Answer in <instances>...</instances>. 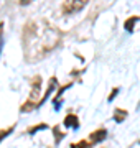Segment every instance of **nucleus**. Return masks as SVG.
<instances>
[{
	"mask_svg": "<svg viewBox=\"0 0 140 148\" xmlns=\"http://www.w3.org/2000/svg\"><path fill=\"white\" fill-rule=\"evenodd\" d=\"M61 33L48 21H30L23 32V46L27 51V59L35 61L53 51L59 43Z\"/></svg>",
	"mask_w": 140,
	"mask_h": 148,
	"instance_id": "nucleus-1",
	"label": "nucleus"
},
{
	"mask_svg": "<svg viewBox=\"0 0 140 148\" xmlns=\"http://www.w3.org/2000/svg\"><path fill=\"white\" fill-rule=\"evenodd\" d=\"M40 87H41V79H40V76H38V77H35L33 82H32V94H30V99H28L27 104H23V107H22L23 112L25 110H32L33 106L38 107L36 99H38V95H40Z\"/></svg>",
	"mask_w": 140,
	"mask_h": 148,
	"instance_id": "nucleus-2",
	"label": "nucleus"
},
{
	"mask_svg": "<svg viewBox=\"0 0 140 148\" xmlns=\"http://www.w3.org/2000/svg\"><path fill=\"white\" fill-rule=\"evenodd\" d=\"M84 5H86V0H79V2H76V0H69V2H65V5H63V12H65V13H73V12L81 10Z\"/></svg>",
	"mask_w": 140,
	"mask_h": 148,
	"instance_id": "nucleus-3",
	"label": "nucleus"
},
{
	"mask_svg": "<svg viewBox=\"0 0 140 148\" xmlns=\"http://www.w3.org/2000/svg\"><path fill=\"white\" fill-rule=\"evenodd\" d=\"M106 130H96L94 133H91L89 135V145H94V143H99L102 142L104 138H106Z\"/></svg>",
	"mask_w": 140,
	"mask_h": 148,
	"instance_id": "nucleus-4",
	"label": "nucleus"
},
{
	"mask_svg": "<svg viewBox=\"0 0 140 148\" xmlns=\"http://www.w3.org/2000/svg\"><path fill=\"white\" fill-rule=\"evenodd\" d=\"M65 127H71V128H79V120L78 117L69 114V115L65 119Z\"/></svg>",
	"mask_w": 140,
	"mask_h": 148,
	"instance_id": "nucleus-5",
	"label": "nucleus"
},
{
	"mask_svg": "<svg viewBox=\"0 0 140 148\" xmlns=\"http://www.w3.org/2000/svg\"><path fill=\"white\" fill-rule=\"evenodd\" d=\"M139 20H140L139 16H132V18H129V20L125 21V30H129V32H132V30H134L135 21H139Z\"/></svg>",
	"mask_w": 140,
	"mask_h": 148,
	"instance_id": "nucleus-6",
	"label": "nucleus"
},
{
	"mask_svg": "<svg viewBox=\"0 0 140 148\" xmlns=\"http://www.w3.org/2000/svg\"><path fill=\"white\" fill-rule=\"evenodd\" d=\"M125 117H127V112H125V110H120V109L115 110V120H117V122H122Z\"/></svg>",
	"mask_w": 140,
	"mask_h": 148,
	"instance_id": "nucleus-7",
	"label": "nucleus"
},
{
	"mask_svg": "<svg viewBox=\"0 0 140 148\" xmlns=\"http://www.w3.org/2000/svg\"><path fill=\"white\" fill-rule=\"evenodd\" d=\"M91 145L86 142V140H82V142H79V143H73L71 145V148H89Z\"/></svg>",
	"mask_w": 140,
	"mask_h": 148,
	"instance_id": "nucleus-8",
	"label": "nucleus"
},
{
	"mask_svg": "<svg viewBox=\"0 0 140 148\" xmlns=\"http://www.w3.org/2000/svg\"><path fill=\"white\" fill-rule=\"evenodd\" d=\"M12 130H13V127L5 128V130H2V132H0V142H2V140H3V138H5L7 135H8V132H12Z\"/></svg>",
	"mask_w": 140,
	"mask_h": 148,
	"instance_id": "nucleus-9",
	"label": "nucleus"
},
{
	"mask_svg": "<svg viewBox=\"0 0 140 148\" xmlns=\"http://www.w3.org/2000/svg\"><path fill=\"white\" fill-rule=\"evenodd\" d=\"M48 125H45V123H41V125H36V127H33V128H30V133H33V132H36V130H43V128H46Z\"/></svg>",
	"mask_w": 140,
	"mask_h": 148,
	"instance_id": "nucleus-10",
	"label": "nucleus"
},
{
	"mask_svg": "<svg viewBox=\"0 0 140 148\" xmlns=\"http://www.w3.org/2000/svg\"><path fill=\"white\" fill-rule=\"evenodd\" d=\"M53 132L56 133V142H59V140H61V137H63V135L59 133V128H58V127H54V128H53Z\"/></svg>",
	"mask_w": 140,
	"mask_h": 148,
	"instance_id": "nucleus-11",
	"label": "nucleus"
},
{
	"mask_svg": "<svg viewBox=\"0 0 140 148\" xmlns=\"http://www.w3.org/2000/svg\"><path fill=\"white\" fill-rule=\"evenodd\" d=\"M117 92H119V89H114V90H112V94H110V97H109V101H112L114 97H115V94H117Z\"/></svg>",
	"mask_w": 140,
	"mask_h": 148,
	"instance_id": "nucleus-12",
	"label": "nucleus"
},
{
	"mask_svg": "<svg viewBox=\"0 0 140 148\" xmlns=\"http://www.w3.org/2000/svg\"><path fill=\"white\" fill-rule=\"evenodd\" d=\"M0 35H2V23H0Z\"/></svg>",
	"mask_w": 140,
	"mask_h": 148,
	"instance_id": "nucleus-13",
	"label": "nucleus"
}]
</instances>
